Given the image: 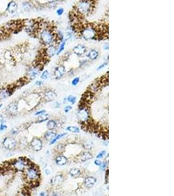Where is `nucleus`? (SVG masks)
Listing matches in <instances>:
<instances>
[{"label": "nucleus", "instance_id": "0eeeda50", "mask_svg": "<svg viewBox=\"0 0 174 196\" xmlns=\"http://www.w3.org/2000/svg\"><path fill=\"white\" fill-rule=\"evenodd\" d=\"M30 147L31 149L33 150V151L35 152H38L42 150L43 144L42 141H41V139L39 138L35 137L31 140V141L30 142Z\"/></svg>", "mask_w": 174, "mask_h": 196}, {"label": "nucleus", "instance_id": "a878e982", "mask_svg": "<svg viewBox=\"0 0 174 196\" xmlns=\"http://www.w3.org/2000/svg\"><path fill=\"white\" fill-rule=\"evenodd\" d=\"M67 135V134H59V135H56L54 139H53L51 141H50V144H54L55 142H56V141H57V140H59L60 139H61L62 137H63L64 136H65V135Z\"/></svg>", "mask_w": 174, "mask_h": 196}, {"label": "nucleus", "instance_id": "8fccbe9b", "mask_svg": "<svg viewBox=\"0 0 174 196\" xmlns=\"http://www.w3.org/2000/svg\"><path fill=\"white\" fill-rule=\"evenodd\" d=\"M2 105H2V104H0V109H1V107H2Z\"/></svg>", "mask_w": 174, "mask_h": 196}, {"label": "nucleus", "instance_id": "c85d7f7f", "mask_svg": "<svg viewBox=\"0 0 174 196\" xmlns=\"http://www.w3.org/2000/svg\"><path fill=\"white\" fill-rule=\"evenodd\" d=\"M65 44H66V42H65V41H63V42L61 43V45H60L59 48V49H58V50H57V52H56V54L57 55H59L60 53H61L63 51V50L65 49Z\"/></svg>", "mask_w": 174, "mask_h": 196}, {"label": "nucleus", "instance_id": "c756f323", "mask_svg": "<svg viewBox=\"0 0 174 196\" xmlns=\"http://www.w3.org/2000/svg\"><path fill=\"white\" fill-rule=\"evenodd\" d=\"M30 193L28 190H23L19 193L18 196H30Z\"/></svg>", "mask_w": 174, "mask_h": 196}, {"label": "nucleus", "instance_id": "6ab92c4d", "mask_svg": "<svg viewBox=\"0 0 174 196\" xmlns=\"http://www.w3.org/2000/svg\"><path fill=\"white\" fill-rule=\"evenodd\" d=\"M91 158H92V155H91V154L88 152H84L80 154L79 160L82 162H84L88 160V159H90Z\"/></svg>", "mask_w": 174, "mask_h": 196}, {"label": "nucleus", "instance_id": "e433bc0d", "mask_svg": "<svg viewBox=\"0 0 174 196\" xmlns=\"http://www.w3.org/2000/svg\"><path fill=\"white\" fill-rule=\"evenodd\" d=\"M63 12H64V9H63V8H59V9H58L57 11H56V13L57 14V15H59V16H61L63 14Z\"/></svg>", "mask_w": 174, "mask_h": 196}, {"label": "nucleus", "instance_id": "a211bd4d", "mask_svg": "<svg viewBox=\"0 0 174 196\" xmlns=\"http://www.w3.org/2000/svg\"><path fill=\"white\" fill-rule=\"evenodd\" d=\"M68 159L64 156H59L55 158V163L58 165H64L67 163Z\"/></svg>", "mask_w": 174, "mask_h": 196}, {"label": "nucleus", "instance_id": "412c9836", "mask_svg": "<svg viewBox=\"0 0 174 196\" xmlns=\"http://www.w3.org/2000/svg\"><path fill=\"white\" fill-rule=\"evenodd\" d=\"M55 136H56V134L52 130L48 131L45 134V138L48 141H52Z\"/></svg>", "mask_w": 174, "mask_h": 196}, {"label": "nucleus", "instance_id": "79ce46f5", "mask_svg": "<svg viewBox=\"0 0 174 196\" xmlns=\"http://www.w3.org/2000/svg\"><path fill=\"white\" fill-rule=\"evenodd\" d=\"M46 113V111H44V110H42V111H38V112H37V113H35V115H43V114H45Z\"/></svg>", "mask_w": 174, "mask_h": 196}, {"label": "nucleus", "instance_id": "09e8293b", "mask_svg": "<svg viewBox=\"0 0 174 196\" xmlns=\"http://www.w3.org/2000/svg\"><path fill=\"white\" fill-rule=\"evenodd\" d=\"M52 196H59V195L57 194V193H54V194H53Z\"/></svg>", "mask_w": 174, "mask_h": 196}, {"label": "nucleus", "instance_id": "ea45409f", "mask_svg": "<svg viewBox=\"0 0 174 196\" xmlns=\"http://www.w3.org/2000/svg\"><path fill=\"white\" fill-rule=\"evenodd\" d=\"M45 173L47 175H49L50 173H51V171H50V169L48 168H46L45 170Z\"/></svg>", "mask_w": 174, "mask_h": 196}, {"label": "nucleus", "instance_id": "1a4fd4ad", "mask_svg": "<svg viewBox=\"0 0 174 196\" xmlns=\"http://www.w3.org/2000/svg\"><path fill=\"white\" fill-rule=\"evenodd\" d=\"M73 52L74 54H76L78 56H81L86 53V47L83 45L79 44L73 48Z\"/></svg>", "mask_w": 174, "mask_h": 196}, {"label": "nucleus", "instance_id": "20e7f679", "mask_svg": "<svg viewBox=\"0 0 174 196\" xmlns=\"http://www.w3.org/2000/svg\"><path fill=\"white\" fill-rule=\"evenodd\" d=\"M3 148L8 151H12L18 146V141L15 138L12 136H7L3 138L1 141Z\"/></svg>", "mask_w": 174, "mask_h": 196}, {"label": "nucleus", "instance_id": "7ed1b4c3", "mask_svg": "<svg viewBox=\"0 0 174 196\" xmlns=\"http://www.w3.org/2000/svg\"><path fill=\"white\" fill-rule=\"evenodd\" d=\"M40 38L43 44L50 45L54 41V34L50 30L43 29L40 33Z\"/></svg>", "mask_w": 174, "mask_h": 196}, {"label": "nucleus", "instance_id": "c03bdc74", "mask_svg": "<svg viewBox=\"0 0 174 196\" xmlns=\"http://www.w3.org/2000/svg\"><path fill=\"white\" fill-rule=\"evenodd\" d=\"M38 196H47V193H46L45 192H44V191H42V192H41L39 193V195H38Z\"/></svg>", "mask_w": 174, "mask_h": 196}, {"label": "nucleus", "instance_id": "58836bf2", "mask_svg": "<svg viewBox=\"0 0 174 196\" xmlns=\"http://www.w3.org/2000/svg\"><path fill=\"white\" fill-rule=\"evenodd\" d=\"M71 109H72L71 106H66V107H65L64 109V111L65 113H69V111Z\"/></svg>", "mask_w": 174, "mask_h": 196}, {"label": "nucleus", "instance_id": "dca6fc26", "mask_svg": "<svg viewBox=\"0 0 174 196\" xmlns=\"http://www.w3.org/2000/svg\"><path fill=\"white\" fill-rule=\"evenodd\" d=\"M57 97V94L53 91H48L45 94V99L47 101L54 100Z\"/></svg>", "mask_w": 174, "mask_h": 196}, {"label": "nucleus", "instance_id": "f257e3e1", "mask_svg": "<svg viewBox=\"0 0 174 196\" xmlns=\"http://www.w3.org/2000/svg\"><path fill=\"white\" fill-rule=\"evenodd\" d=\"M23 173L26 180L29 184L32 185L38 184V180L40 178V172L39 168L35 164L31 162Z\"/></svg>", "mask_w": 174, "mask_h": 196}, {"label": "nucleus", "instance_id": "2eb2a0df", "mask_svg": "<svg viewBox=\"0 0 174 196\" xmlns=\"http://www.w3.org/2000/svg\"><path fill=\"white\" fill-rule=\"evenodd\" d=\"M96 182V179L93 176H88L85 179V185L87 188L93 187Z\"/></svg>", "mask_w": 174, "mask_h": 196}, {"label": "nucleus", "instance_id": "39448f33", "mask_svg": "<svg viewBox=\"0 0 174 196\" xmlns=\"http://www.w3.org/2000/svg\"><path fill=\"white\" fill-rule=\"evenodd\" d=\"M92 3L89 1H80L78 5H77V9L80 13L82 14H88L89 13L92 9Z\"/></svg>", "mask_w": 174, "mask_h": 196}, {"label": "nucleus", "instance_id": "423d86ee", "mask_svg": "<svg viewBox=\"0 0 174 196\" xmlns=\"http://www.w3.org/2000/svg\"><path fill=\"white\" fill-rule=\"evenodd\" d=\"M81 34L83 38L86 40H91L95 39L96 35V31L95 29L91 26H87L83 28L81 31Z\"/></svg>", "mask_w": 174, "mask_h": 196}, {"label": "nucleus", "instance_id": "4468645a", "mask_svg": "<svg viewBox=\"0 0 174 196\" xmlns=\"http://www.w3.org/2000/svg\"><path fill=\"white\" fill-rule=\"evenodd\" d=\"M12 94V90L10 88H5L0 90V100L7 98Z\"/></svg>", "mask_w": 174, "mask_h": 196}, {"label": "nucleus", "instance_id": "72a5a7b5", "mask_svg": "<svg viewBox=\"0 0 174 196\" xmlns=\"http://www.w3.org/2000/svg\"><path fill=\"white\" fill-rule=\"evenodd\" d=\"M7 128H8V126L5 123H1L0 124V132H3L4 131L7 130Z\"/></svg>", "mask_w": 174, "mask_h": 196}, {"label": "nucleus", "instance_id": "f704fd0d", "mask_svg": "<svg viewBox=\"0 0 174 196\" xmlns=\"http://www.w3.org/2000/svg\"><path fill=\"white\" fill-rule=\"evenodd\" d=\"M80 82V78L79 77H76V78H74L73 80H72V86H76L77 84L79 83Z\"/></svg>", "mask_w": 174, "mask_h": 196}, {"label": "nucleus", "instance_id": "9b49d317", "mask_svg": "<svg viewBox=\"0 0 174 196\" xmlns=\"http://www.w3.org/2000/svg\"><path fill=\"white\" fill-rule=\"evenodd\" d=\"M17 9H18L17 3L14 1H11L9 2L8 5H7V10L8 11L9 13L14 14L16 11H17Z\"/></svg>", "mask_w": 174, "mask_h": 196}, {"label": "nucleus", "instance_id": "f03ea898", "mask_svg": "<svg viewBox=\"0 0 174 196\" xmlns=\"http://www.w3.org/2000/svg\"><path fill=\"white\" fill-rule=\"evenodd\" d=\"M31 161L26 157H19V158L13 159L11 161V165L12 168L17 172L24 173L26 168L31 163Z\"/></svg>", "mask_w": 174, "mask_h": 196}, {"label": "nucleus", "instance_id": "de8ad7c7", "mask_svg": "<svg viewBox=\"0 0 174 196\" xmlns=\"http://www.w3.org/2000/svg\"><path fill=\"white\" fill-rule=\"evenodd\" d=\"M104 48H105V50H108V44L105 45V46H104Z\"/></svg>", "mask_w": 174, "mask_h": 196}, {"label": "nucleus", "instance_id": "393cba45", "mask_svg": "<svg viewBox=\"0 0 174 196\" xmlns=\"http://www.w3.org/2000/svg\"><path fill=\"white\" fill-rule=\"evenodd\" d=\"M66 130L69 131V132H71L72 133H74V134H78L80 132V129L78 127L75 126H69L66 128Z\"/></svg>", "mask_w": 174, "mask_h": 196}, {"label": "nucleus", "instance_id": "2f4dec72", "mask_svg": "<svg viewBox=\"0 0 174 196\" xmlns=\"http://www.w3.org/2000/svg\"><path fill=\"white\" fill-rule=\"evenodd\" d=\"M93 144L91 141H87L86 142V143L84 144V148L88 150H90L93 147Z\"/></svg>", "mask_w": 174, "mask_h": 196}, {"label": "nucleus", "instance_id": "a18cd8bd", "mask_svg": "<svg viewBox=\"0 0 174 196\" xmlns=\"http://www.w3.org/2000/svg\"><path fill=\"white\" fill-rule=\"evenodd\" d=\"M35 84H36V85H37V86H40V85H42V81H38L36 82Z\"/></svg>", "mask_w": 174, "mask_h": 196}, {"label": "nucleus", "instance_id": "f8f14e48", "mask_svg": "<svg viewBox=\"0 0 174 196\" xmlns=\"http://www.w3.org/2000/svg\"><path fill=\"white\" fill-rule=\"evenodd\" d=\"M40 69L37 67H33L28 73V75L31 79H34L39 74Z\"/></svg>", "mask_w": 174, "mask_h": 196}, {"label": "nucleus", "instance_id": "6e6552de", "mask_svg": "<svg viewBox=\"0 0 174 196\" xmlns=\"http://www.w3.org/2000/svg\"><path fill=\"white\" fill-rule=\"evenodd\" d=\"M78 118L82 122L86 123L89 119V113L86 108L80 107V111L78 113Z\"/></svg>", "mask_w": 174, "mask_h": 196}, {"label": "nucleus", "instance_id": "473e14b6", "mask_svg": "<svg viewBox=\"0 0 174 196\" xmlns=\"http://www.w3.org/2000/svg\"><path fill=\"white\" fill-rule=\"evenodd\" d=\"M48 76H49V73H48L47 70H46V71H45L41 74L40 78L43 80H46L48 78Z\"/></svg>", "mask_w": 174, "mask_h": 196}, {"label": "nucleus", "instance_id": "7c9ffc66", "mask_svg": "<svg viewBox=\"0 0 174 196\" xmlns=\"http://www.w3.org/2000/svg\"><path fill=\"white\" fill-rule=\"evenodd\" d=\"M67 101L72 104H74L76 101V97L73 96H69L67 98Z\"/></svg>", "mask_w": 174, "mask_h": 196}, {"label": "nucleus", "instance_id": "bb28decb", "mask_svg": "<svg viewBox=\"0 0 174 196\" xmlns=\"http://www.w3.org/2000/svg\"><path fill=\"white\" fill-rule=\"evenodd\" d=\"M19 133V130L18 128H12L10 131V134H11V136L12 137H14V136H16V135H17Z\"/></svg>", "mask_w": 174, "mask_h": 196}, {"label": "nucleus", "instance_id": "c9c22d12", "mask_svg": "<svg viewBox=\"0 0 174 196\" xmlns=\"http://www.w3.org/2000/svg\"><path fill=\"white\" fill-rule=\"evenodd\" d=\"M106 154V151H102L101 152H100L97 156H96V158H102L103 157L105 156V155Z\"/></svg>", "mask_w": 174, "mask_h": 196}, {"label": "nucleus", "instance_id": "a19ab883", "mask_svg": "<svg viewBox=\"0 0 174 196\" xmlns=\"http://www.w3.org/2000/svg\"><path fill=\"white\" fill-rule=\"evenodd\" d=\"M106 65H107V63H104V64H103L102 65H100V66H99V67H98L97 70H100V69H103V67H105Z\"/></svg>", "mask_w": 174, "mask_h": 196}, {"label": "nucleus", "instance_id": "b1692460", "mask_svg": "<svg viewBox=\"0 0 174 196\" xmlns=\"http://www.w3.org/2000/svg\"><path fill=\"white\" fill-rule=\"evenodd\" d=\"M55 50H56V48H55L54 46H50L47 50V54L50 56H52L55 53Z\"/></svg>", "mask_w": 174, "mask_h": 196}, {"label": "nucleus", "instance_id": "5701e85b", "mask_svg": "<svg viewBox=\"0 0 174 196\" xmlns=\"http://www.w3.org/2000/svg\"><path fill=\"white\" fill-rule=\"evenodd\" d=\"M47 128L49 130H54V128L56 127V122H55V121L54 120H49L48 122H47Z\"/></svg>", "mask_w": 174, "mask_h": 196}, {"label": "nucleus", "instance_id": "37998d69", "mask_svg": "<svg viewBox=\"0 0 174 196\" xmlns=\"http://www.w3.org/2000/svg\"><path fill=\"white\" fill-rule=\"evenodd\" d=\"M95 163L96 164V165L100 166V165H101V163H101V162H100V161H99V160H98V159H96V160L95 161Z\"/></svg>", "mask_w": 174, "mask_h": 196}, {"label": "nucleus", "instance_id": "4c0bfd02", "mask_svg": "<svg viewBox=\"0 0 174 196\" xmlns=\"http://www.w3.org/2000/svg\"><path fill=\"white\" fill-rule=\"evenodd\" d=\"M24 8L26 11H29L31 9V7L30 6V4L28 3H24Z\"/></svg>", "mask_w": 174, "mask_h": 196}, {"label": "nucleus", "instance_id": "ddd939ff", "mask_svg": "<svg viewBox=\"0 0 174 196\" xmlns=\"http://www.w3.org/2000/svg\"><path fill=\"white\" fill-rule=\"evenodd\" d=\"M17 110H18V106H17V104H16V103H12L11 104H9L6 109L7 112L9 114H11V115L16 113V112H17Z\"/></svg>", "mask_w": 174, "mask_h": 196}, {"label": "nucleus", "instance_id": "49530a36", "mask_svg": "<svg viewBox=\"0 0 174 196\" xmlns=\"http://www.w3.org/2000/svg\"><path fill=\"white\" fill-rule=\"evenodd\" d=\"M106 163H101V165H100V168L101 169H104L105 168H106Z\"/></svg>", "mask_w": 174, "mask_h": 196}, {"label": "nucleus", "instance_id": "cd10ccee", "mask_svg": "<svg viewBox=\"0 0 174 196\" xmlns=\"http://www.w3.org/2000/svg\"><path fill=\"white\" fill-rule=\"evenodd\" d=\"M48 117V115L43 114V115H42L41 116H40L39 117H38V122H45V121L47 120Z\"/></svg>", "mask_w": 174, "mask_h": 196}, {"label": "nucleus", "instance_id": "f3484780", "mask_svg": "<svg viewBox=\"0 0 174 196\" xmlns=\"http://www.w3.org/2000/svg\"><path fill=\"white\" fill-rule=\"evenodd\" d=\"M63 181V176L61 175H57L55 176L51 179V184L53 186H58Z\"/></svg>", "mask_w": 174, "mask_h": 196}, {"label": "nucleus", "instance_id": "aec40b11", "mask_svg": "<svg viewBox=\"0 0 174 196\" xmlns=\"http://www.w3.org/2000/svg\"><path fill=\"white\" fill-rule=\"evenodd\" d=\"M88 56L91 60H95L98 57V52L95 49H92L89 52Z\"/></svg>", "mask_w": 174, "mask_h": 196}, {"label": "nucleus", "instance_id": "9d476101", "mask_svg": "<svg viewBox=\"0 0 174 196\" xmlns=\"http://www.w3.org/2000/svg\"><path fill=\"white\" fill-rule=\"evenodd\" d=\"M65 73V67L63 65H59L56 67L54 71V77L55 79H61Z\"/></svg>", "mask_w": 174, "mask_h": 196}, {"label": "nucleus", "instance_id": "4be33fe9", "mask_svg": "<svg viewBox=\"0 0 174 196\" xmlns=\"http://www.w3.org/2000/svg\"><path fill=\"white\" fill-rule=\"evenodd\" d=\"M69 174L71 175L72 177H78V176L80 175L81 171L78 168H72L69 171Z\"/></svg>", "mask_w": 174, "mask_h": 196}]
</instances>
